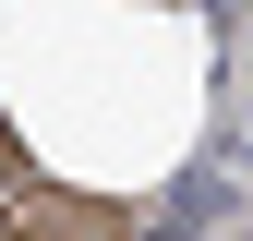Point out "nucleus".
I'll list each match as a JSON object with an SVG mask.
<instances>
[{"label": "nucleus", "mask_w": 253, "mask_h": 241, "mask_svg": "<svg viewBox=\"0 0 253 241\" xmlns=\"http://www.w3.org/2000/svg\"><path fill=\"white\" fill-rule=\"evenodd\" d=\"M12 241H133V217L60 193V181H12Z\"/></svg>", "instance_id": "1"}, {"label": "nucleus", "mask_w": 253, "mask_h": 241, "mask_svg": "<svg viewBox=\"0 0 253 241\" xmlns=\"http://www.w3.org/2000/svg\"><path fill=\"white\" fill-rule=\"evenodd\" d=\"M0 241H12V217H0Z\"/></svg>", "instance_id": "2"}]
</instances>
